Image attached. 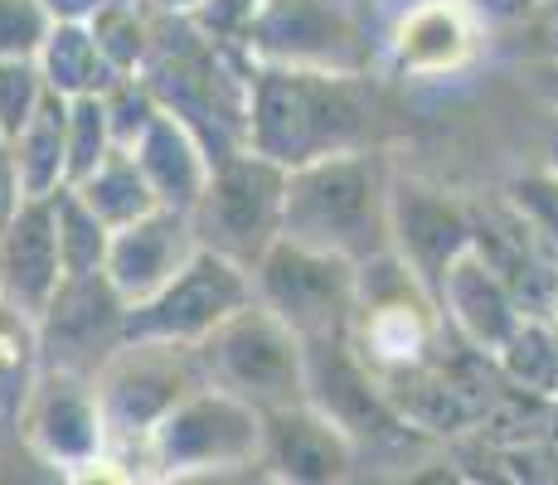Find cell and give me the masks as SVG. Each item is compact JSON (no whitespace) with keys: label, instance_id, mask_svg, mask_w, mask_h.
Segmentation results:
<instances>
[{"label":"cell","instance_id":"d590c367","mask_svg":"<svg viewBox=\"0 0 558 485\" xmlns=\"http://www.w3.org/2000/svg\"><path fill=\"white\" fill-rule=\"evenodd\" d=\"M524 78H530V88L549 102V112H558V59H534L530 69H524Z\"/></svg>","mask_w":558,"mask_h":485},{"label":"cell","instance_id":"8992f818","mask_svg":"<svg viewBox=\"0 0 558 485\" xmlns=\"http://www.w3.org/2000/svg\"><path fill=\"white\" fill-rule=\"evenodd\" d=\"M199 364L204 379L248 398L257 413L306 403V340L257 296L199 340Z\"/></svg>","mask_w":558,"mask_h":485},{"label":"cell","instance_id":"8fae6325","mask_svg":"<svg viewBox=\"0 0 558 485\" xmlns=\"http://www.w3.org/2000/svg\"><path fill=\"white\" fill-rule=\"evenodd\" d=\"M257 63H292V69L364 73L369 45L355 15V0H263L248 35Z\"/></svg>","mask_w":558,"mask_h":485},{"label":"cell","instance_id":"83f0119b","mask_svg":"<svg viewBox=\"0 0 558 485\" xmlns=\"http://www.w3.org/2000/svg\"><path fill=\"white\" fill-rule=\"evenodd\" d=\"M53 199V229H59V253H63V277L78 272H102L107 263V243L112 229L98 219L88 199L78 194V185H59L49 194Z\"/></svg>","mask_w":558,"mask_h":485},{"label":"cell","instance_id":"3957f363","mask_svg":"<svg viewBox=\"0 0 558 485\" xmlns=\"http://www.w3.org/2000/svg\"><path fill=\"white\" fill-rule=\"evenodd\" d=\"M452 326L442 316L437 291L403 263L393 247L360 263V301L350 320V350L364 369L393 393L399 384L437 369L452 344Z\"/></svg>","mask_w":558,"mask_h":485},{"label":"cell","instance_id":"ba28073f","mask_svg":"<svg viewBox=\"0 0 558 485\" xmlns=\"http://www.w3.org/2000/svg\"><path fill=\"white\" fill-rule=\"evenodd\" d=\"M204 379L199 344H175V340H126L122 350L98 369V398L107 417V457L112 451H142L156 423L195 393Z\"/></svg>","mask_w":558,"mask_h":485},{"label":"cell","instance_id":"7a4b0ae2","mask_svg":"<svg viewBox=\"0 0 558 485\" xmlns=\"http://www.w3.org/2000/svg\"><path fill=\"white\" fill-rule=\"evenodd\" d=\"M374 97L364 73L257 63L248 97V150L296 170L306 160L369 146Z\"/></svg>","mask_w":558,"mask_h":485},{"label":"cell","instance_id":"6da1fadb","mask_svg":"<svg viewBox=\"0 0 558 485\" xmlns=\"http://www.w3.org/2000/svg\"><path fill=\"white\" fill-rule=\"evenodd\" d=\"M156 10V5H151ZM257 59L239 45H219L190 15L156 10L151 53L142 63V83L156 93L160 112L180 117L204 146V156L219 160L248 150V97H253Z\"/></svg>","mask_w":558,"mask_h":485},{"label":"cell","instance_id":"9c48e42d","mask_svg":"<svg viewBox=\"0 0 558 485\" xmlns=\"http://www.w3.org/2000/svg\"><path fill=\"white\" fill-rule=\"evenodd\" d=\"M282 199H287V166L239 150L209 170L199 204L190 209L199 247L233 257L253 272L257 257L282 239Z\"/></svg>","mask_w":558,"mask_h":485},{"label":"cell","instance_id":"74e56055","mask_svg":"<svg viewBox=\"0 0 558 485\" xmlns=\"http://www.w3.org/2000/svg\"><path fill=\"white\" fill-rule=\"evenodd\" d=\"M544 170L558 175V112H554V122H549V136H544Z\"/></svg>","mask_w":558,"mask_h":485},{"label":"cell","instance_id":"7c38bea8","mask_svg":"<svg viewBox=\"0 0 558 485\" xmlns=\"http://www.w3.org/2000/svg\"><path fill=\"white\" fill-rule=\"evenodd\" d=\"M126 306L107 272L63 277L59 291L39 311V350L45 369H69L98 379V369L126 344Z\"/></svg>","mask_w":558,"mask_h":485},{"label":"cell","instance_id":"f546056e","mask_svg":"<svg viewBox=\"0 0 558 485\" xmlns=\"http://www.w3.org/2000/svg\"><path fill=\"white\" fill-rule=\"evenodd\" d=\"M49 83L39 73V59H0V132L15 142L20 126L35 117V107L45 102Z\"/></svg>","mask_w":558,"mask_h":485},{"label":"cell","instance_id":"f1b7e54d","mask_svg":"<svg viewBox=\"0 0 558 485\" xmlns=\"http://www.w3.org/2000/svg\"><path fill=\"white\" fill-rule=\"evenodd\" d=\"M112 122H107L102 93L93 97H69V185H78L88 170L112 150Z\"/></svg>","mask_w":558,"mask_h":485},{"label":"cell","instance_id":"e575fe53","mask_svg":"<svg viewBox=\"0 0 558 485\" xmlns=\"http://www.w3.org/2000/svg\"><path fill=\"white\" fill-rule=\"evenodd\" d=\"M471 15L481 20V25H496V29H520L524 20L534 15V5L539 0H466Z\"/></svg>","mask_w":558,"mask_h":485},{"label":"cell","instance_id":"8d00e7d4","mask_svg":"<svg viewBox=\"0 0 558 485\" xmlns=\"http://www.w3.org/2000/svg\"><path fill=\"white\" fill-rule=\"evenodd\" d=\"M45 5L53 10V20H88L102 0H45Z\"/></svg>","mask_w":558,"mask_h":485},{"label":"cell","instance_id":"2e32d148","mask_svg":"<svg viewBox=\"0 0 558 485\" xmlns=\"http://www.w3.org/2000/svg\"><path fill=\"white\" fill-rule=\"evenodd\" d=\"M195 253H199V233H195L190 209L156 204L151 214H142V219L112 229L102 272L112 277V287L136 306V301H146L151 291L166 287Z\"/></svg>","mask_w":558,"mask_h":485},{"label":"cell","instance_id":"5bb4252c","mask_svg":"<svg viewBox=\"0 0 558 485\" xmlns=\"http://www.w3.org/2000/svg\"><path fill=\"white\" fill-rule=\"evenodd\" d=\"M20 437L39 461H49L53 471H83L107 461V417L98 379L69 369H45L29 393L25 413H20Z\"/></svg>","mask_w":558,"mask_h":485},{"label":"cell","instance_id":"30bf717a","mask_svg":"<svg viewBox=\"0 0 558 485\" xmlns=\"http://www.w3.org/2000/svg\"><path fill=\"white\" fill-rule=\"evenodd\" d=\"M253 301V272L233 257L199 247L175 277L146 301L126 306V340H175L199 344L233 311Z\"/></svg>","mask_w":558,"mask_h":485},{"label":"cell","instance_id":"d6986e66","mask_svg":"<svg viewBox=\"0 0 558 485\" xmlns=\"http://www.w3.org/2000/svg\"><path fill=\"white\" fill-rule=\"evenodd\" d=\"M355 457H360V447L320 408L296 403V408L267 413L263 466H272L277 481H296V485L345 481L355 471Z\"/></svg>","mask_w":558,"mask_h":485},{"label":"cell","instance_id":"1f68e13d","mask_svg":"<svg viewBox=\"0 0 558 485\" xmlns=\"http://www.w3.org/2000/svg\"><path fill=\"white\" fill-rule=\"evenodd\" d=\"M53 29L45 0H0V59H39Z\"/></svg>","mask_w":558,"mask_h":485},{"label":"cell","instance_id":"4fadbf2b","mask_svg":"<svg viewBox=\"0 0 558 485\" xmlns=\"http://www.w3.org/2000/svg\"><path fill=\"white\" fill-rule=\"evenodd\" d=\"M306 403L320 408L355 447H403L417 427L393 408L384 384L364 369V360L345 340H311L306 344Z\"/></svg>","mask_w":558,"mask_h":485},{"label":"cell","instance_id":"4dcf8cb0","mask_svg":"<svg viewBox=\"0 0 558 485\" xmlns=\"http://www.w3.org/2000/svg\"><path fill=\"white\" fill-rule=\"evenodd\" d=\"M102 107H107V122H112V142L117 146H136V136L160 117V102L156 93L142 83V73H126L117 78L112 88L102 93Z\"/></svg>","mask_w":558,"mask_h":485},{"label":"cell","instance_id":"ac0fdd59","mask_svg":"<svg viewBox=\"0 0 558 485\" xmlns=\"http://www.w3.org/2000/svg\"><path fill=\"white\" fill-rule=\"evenodd\" d=\"M63 282V253H59V229H53V199L49 194H29L10 209L0 223V296L10 306L39 311L53 301Z\"/></svg>","mask_w":558,"mask_h":485},{"label":"cell","instance_id":"ffe728a7","mask_svg":"<svg viewBox=\"0 0 558 485\" xmlns=\"http://www.w3.org/2000/svg\"><path fill=\"white\" fill-rule=\"evenodd\" d=\"M476 25L466 0H423L403 10L389 35V59L408 78H447L476 53Z\"/></svg>","mask_w":558,"mask_h":485},{"label":"cell","instance_id":"484cf974","mask_svg":"<svg viewBox=\"0 0 558 485\" xmlns=\"http://www.w3.org/2000/svg\"><path fill=\"white\" fill-rule=\"evenodd\" d=\"M496 364L514 393L554 398L558 393V326L549 316H524V326L496 354Z\"/></svg>","mask_w":558,"mask_h":485},{"label":"cell","instance_id":"603a6c76","mask_svg":"<svg viewBox=\"0 0 558 485\" xmlns=\"http://www.w3.org/2000/svg\"><path fill=\"white\" fill-rule=\"evenodd\" d=\"M39 73H45V83L53 93H63V97L107 93L117 78H122V73L102 59L88 20H53L45 49H39Z\"/></svg>","mask_w":558,"mask_h":485},{"label":"cell","instance_id":"d6a6232c","mask_svg":"<svg viewBox=\"0 0 558 485\" xmlns=\"http://www.w3.org/2000/svg\"><path fill=\"white\" fill-rule=\"evenodd\" d=\"M257 5H263V0H204L199 10H190V25L204 29L209 39H219V45L248 49Z\"/></svg>","mask_w":558,"mask_h":485},{"label":"cell","instance_id":"44dd1931","mask_svg":"<svg viewBox=\"0 0 558 485\" xmlns=\"http://www.w3.org/2000/svg\"><path fill=\"white\" fill-rule=\"evenodd\" d=\"M132 150H136V160H142V170H146V180H151L160 204H170V209H195L204 185H209L214 160L204 156V146L195 142V132H190L180 117L160 112L156 122L136 136Z\"/></svg>","mask_w":558,"mask_h":485},{"label":"cell","instance_id":"9a60e30c","mask_svg":"<svg viewBox=\"0 0 558 485\" xmlns=\"http://www.w3.org/2000/svg\"><path fill=\"white\" fill-rule=\"evenodd\" d=\"M389 243L393 253L437 291L442 272L476 243V219L417 180H389Z\"/></svg>","mask_w":558,"mask_h":485},{"label":"cell","instance_id":"f35d334b","mask_svg":"<svg viewBox=\"0 0 558 485\" xmlns=\"http://www.w3.org/2000/svg\"><path fill=\"white\" fill-rule=\"evenodd\" d=\"M156 10H166V15H190V10H199L204 0H151Z\"/></svg>","mask_w":558,"mask_h":485},{"label":"cell","instance_id":"e0dca14e","mask_svg":"<svg viewBox=\"0 0 558 485\" xmlns=\"http://www.w3.org/2000/svg\"><path fill=\"white\" fill-rule=\"evenodd\" d=\"M437 301H442V316H447V326H452V336L466 344V350H481L486 360H496L510 344L514 330L524 326V311H520V301H514L510 282L476 253V243L442 272Z\"/></svg>","mask_w":558,"mask_h":485},{"label":"cell","instance_id":"277c9868","mask_svg":"<svg viewBox=\"0 0 558 485\" xmlns=\"http://www.w3.org/2000/svg\"><path fill=\"white\" fill-rule=\"evenodd\" d=\"M282 239L340 253L350 263L384 253L389 243V175L369 146L320 156L287 170Z\"/></svg>","mask_w":558,"mask_h":485},{"label":"cell","instance_id":"836d02e7","mask_svg":"<svg viewBox=\"0 0 558 485\" xmlns=\"http://www.w3.org/2000/svg\"><path fill=\"white\" fill-rule=\"evenodd\" d=\"M520 35H530V63L558 59V0H539L534 15L520 25Z\"/></svg>","mask_w":558,"mask_h":485},{"label":"cell","instance_id":"5b68a950","mask_svg":"<svg viewBox=\"0 0 558 485\" xmlns=\"http://www.w3.org/2000/svg\"><path fill=\"white\" fill-rule=\"evenodd\" d=\"M263 441L267 413L219 384H199L156 423L142 447V466H151L160 481L223 476V471L263 466Z\"/></svg>","mask_w":558,"mask_h":485},{"label":"cell","instance_id":"4316f807","mask_svg":"<svg viewBox=\"0 0 558 485\" xmlns=\"http://www.w3.org/2000/svg\"><path fill=\"white\" fill-rule=\"evenodd\" d=\"M88 29L98 39L102 59L126 78V73H142L146 53H151L156 10H151V0H102L88 15Z\"/></svg>","mask_w":558,"mask_h":485},{"label":"cell","instance_id":"52a82bcc","mask_svg":"<svg viewBox=\"0 0 558 485\" xmlns=\"http://www.w3.org/2000/svg\"><path fill=\"white\" fill-rule=\"evenodd\" d=\"M253 296L306 344L345 340L360 301V263L311 243L277 239L253 267Z\"/></svg>","mask_w":558,"mask_h":485},{"label":"cell","instance_id":"d4e9b609","mask_svg":"<svg viewBox=\"0 0 558 485\" xmlns=\"http://www.w3.org/2000/svg\"><path fill=\"white\" fill-rule=\"evenodd\" d=\"M78 194L98 209V219L107 223V229H122V223L142 219V214H151L160 204L132 146L107 150V156L98 160V170H88V175L78 180Z\"/></svg>","mask_w":558,"mask_h":485},{"label":"cell","instance_id":"7402d4cb","mask_svg":"<svg viewBox=\"0 0 558 485\" xmlns=\"http://www.w3.org/2000/svg\"><path fill=\"white\" fill-rule=\"evenodd\" d=\"M10 156H15L20 199L69 185V97L49 88L45 102L35 107V117L10 142Z\"/></svg>","mask_w":558,"mask_h":485},{"label":"cell","instance_id":"cb8c5ba5","mask_svg":"<svg viewBox=\"0 0 558 485\" xmlns=\"http://www.w3.org/2000/svg\"><path fill=\"white\" fill-rule=\"evenodd\" d=\"M39 374H45L39 316L0 296V427H20V413H25Z\"/></svg>","mask_w":558,"mask_h":485}]
</instances>
